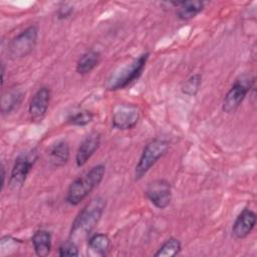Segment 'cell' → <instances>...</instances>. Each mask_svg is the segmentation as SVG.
I'll return each instance as SVG.
<instances>
[{
	"label": "cell",
	"instance_id": "1",
	"mask_svg": "<svg viewBox=\"0 0 257 257\" xmlns=\"http://www.w3.org/2000/svg\"><path fill=\"white\" fill-rule=\"evenodd\" d=\"M105 208V200L95 197L90 200L77 214L70 229V240L77 243L90 235L99 222Z\"/></svg>",
	"mask_w": 257,
	"mask_h": 257
},
{
	"label": "cell",
	"instance_id": "2",
	"mask_svg": "<svg viewBox=\"0 0 257 257\" xmlns=\"http://www.w3.org/2000/svg\"><path fill=\"white\" fill-rule=\"evenodd\" d=\"M105 173V166L102 164L92 167L87 173L75 179L69 186L66 193V202L72 206L78 205L90 192L102 181Z\"/></svg>",
	"mask_w": 257,
	"mask_h": 257
},
{
	"label": "cell",
	"instance_id": "3",
	"mask_svg": "<svg viewBox=\"0 0 257 257\" xmlns=\"http://www.w3.org/2000/svg\"><path fill=\"white\" fill-rule=\"evenodd\" d=\"M170 148V143L165 139H155L148 143L143 150L141 158L135 169V180H141L150 169L161 159Z\"/></svg>",
	"mask_w": 257,
	"mask_h": 257
},
{
	"label": "cell",
	"instance_id": "4",
	"mask_svg": "<svg viewBox=\"0 0 257 257\" xmlns=\"http://www.w3.org/2000/svg\"><path fill=\"white\" fill-rule=\"evenodd\" d=\"M150 53L144 52L135 58L131 63L120 69L119 72L114 73L111 78L108 79L107 87L110 90L123 89L135 80H137L143 73L144 68L146 67L147 61L149 59Z\"/></svg>",
	"mask_w": 257,
	"mask_h": 257
},
{
	"label": "cell",
	"instance_id": "5",
	"mask_svg": "<svg viewBox=\"0 0 257 257\" xmlns=\"http://www.w3.org/2000/svg\"><path fill=\"white\" fill-rule=\"evenodd\" d=\"M38 29L35 25H30L9 42L7 53L11 59L22 58L30 54L36 46Z\"/></svg>",
	"mask_w": 257,
	"mask_h": 257
},
{
	"label": "cell",
	"instance_id": "6",
	"mask_svg": "<svg viewBox=\"0 0 257 257\" xmlns=\"http://www.w3.org/2000/svg\"><path fill=\"white\" fill-rule=\"evenodd\" d=\"M37 159H38V154L35 149H32L26 153H23L17 157L12 167L10 178H9V185L12 188L18 189L22 187L31 169L36 163Z\"/></svg>",
	"mask_w": 257,
	"mask_h": 257
},
{
	"label": "cell",
	"instance_id": "7",
	"mask_svg": "<svg viewBox=\"0 0 257 257\" xmlns=\"http://www.w3.org/2000/svg\"><path fill=\"white\" fill-rule=\"evenodd\" d=\"M253 86L254 78L251 79L249 76H242L237 79L226 93L223 100L222 109L227 113L234 112L243 102Z\"/></svg>",
	"mask_w": 257,
	"mask_h": 257
},
{
	"label": "cell",
	"instance_id": "8",
	"mask_svg": "<svg viewBox=\"0 0 257 257\" xmlns=\"http://www.w3.org/2000/svg\"><path fill=\"white\" fill-rule=\"evenodd\" d=\"M141 117V110L134 103H119L112 110V126L126 131L135 127Z\"/></svg>",
	"mask_w": 257,
	"mask_h": 257
},
{
	"label": "cell",
	"instance_id": "9",
	"mask_svg": "<svg viewBox=\"0 0 257 257\" xmlns=\"http://www.w3.org/2000/svg\"><path fill=\"white\" fill-rule=\"evenodd\" d=\"M146 196L158 209H165L172 200V188L166 180L151 182L146 189Z\"/></svg>",
	"mask_w": 257,
	"mask_h": 257
},
{
	"label": "cell",
	"instance_id": "10",
	"mask_svg": "<svg viewBox=\"0 0 257 257\" xmlns=\"http://www.w3.org/2000/svg\"><path fill=\"white\" fill-rule=\"evenodd\" d=\"M50 101V89L46 86L40 87L33 95L28 106L31 121L40 122L47 111Z\"/></svg>",
	"mask_w": 257,
	"mask_h": 257
},
{
	"label": "cell",
	"instance_id": "11",
	"mask_svg": "<svg viewBox=\"0 0 257 257\" xmlns=\"http://www.w3.org/2000/svg\"><path fill=\"white\" fill-rule=\"evenodd\" d=\"M100 141V134L97 132H93L81 142L75 156V163L78 168L84 166L91 158V156L96 152V150L99 148Z\"/></svg>",
	"mask_w": 257,
	"mask_h": 257
},
{
	"label": "cell",
	"instance_id": "12",
	"mask_svg": "<svg viewBox=\"0 0 257 257\" xmlns=\"http://www.w3.org/2000/svg\"><path fill=\"white\" fill-rule=\"evenodd\" d=\"M256 225V214L249 208H244L237 216L233 227L232 234L237 239L247 237Z\"/></svg>",
	"mask_w": 257,
	"mask_h": 257
},
{
	"label": "cell",
	"instance_id": "13",
	"mask_svg": "<svg viewBox=\"0 0 257 257\" xmlns=\"http://www.w3.org/2000/svg\"><path fill=\"white\" fill-rule=\"evenodd\" d=\"M177 8V16L179 19L187 21L196 17L203 9L204 2L199 0L194 1H177L171 2Z\"/></svg>",
	"mask_w": 257,
	"mask_h": 257
},
{
	"label": "cell",
	"instance_id": "14",
	"mask_svg": "<svg viewBox=\"0 0 257 257\" xmlns=\"http://www.w3.org/2000/svg\"><path fill=\"white\" fill-rule=\"evenodd\" d=\"M34 251L39 257H46L51 251V234L50 232L40 229L34 232L31 238Z\"/></svg>",
	"mask_w": 257,
	"mask_h": 257
},
{
	"label": "cell",
	"instance_id": "15",
	"mask_svg": "<svg viewBox=\"0 0 257 257\" xmlns=\"http://www.w3.org/2000/svg\"><path fill=\"white\" fill-rule=\"evenodd\" d=\"M49 163L53 167L64 166L69 159V146L66 141H59L54 144L48 152Z\"/></svg>",
	"mask_w": 257,
	"mask_h": 257
},
{
	"label": "cell",
	"instance_id": "16",
	"mask_svg": "<svg viewBox=\"0 0 257 257\" xmlns=\"http://www.w3.org/2000/svg\"><path fill=\"white\" fill-rule=\"evenodd\" d=\"M110 240L106 234L95 233L91 235L87 242V249L91 255L105 256L109 250Z\"/></svg>",
	"mask_w": 257,
	"mask_h": 257
},
{
	"label": "cell",
	"instance_id": "17",
	"mask_svg": "<svg viewBox=\"0 0 257 257\" xmlns=\"http://www.w3.org/2000/svg\"><path fill=\"white\" fill-rule=\"evenodd\" d=\"M99 61L100 53L96 50H88L79 57L76 63V71L81 75L87 74L98 65Z\"/></svg>",
	"mask_w": 257,
	"mask_h": 257
},
{
	"label": "cell",
	"instance_id": "18",
	"mask_svg": "<svg viewBox=\"0 0 257 257\" xmlns=\"http://www.w3.org/2000/svg\"><path fill=\"white\" fill-rule=\"evenodd\" d=\"M23 91L18 87H11L1 98V111L3 114L13 111L22 101Z\"/></svg>",
	"mask_w": 257,
	"mask_h": 257
},
{
	"label": "cell",
	"instance_id": "19",
	"mask_svg": "<svg viewBox=\"0 0 257 257\" xmlns=\"http://www.w3.org/2000/svg\"><path fill=\"white\" fill-rule=\"evenodd\" d=\"M181 242L176 238H169L154 254L156 257H173L180 253Z\"/></svg>",
	"mask_w": 257,
	"mask_h": 257
},
{
	"label": "cell",
	"instance_id": "20",
	"mask_svg": "<svg viewBox=\"0 0 257 257\" xmlns=\"http://www.w3.org/2000/svg\"><path fill=\"white\" fill-rule=\"evenodd\" d=\"M94 114L86 109L76 111L74 113H71L67 117V122L72 124V125H78V126H83L88 124L92 119H93Z\"/></svg>",
	"mask_w": 257,
	"mask_h": 257
},
{
	"label": "cell",
	"instance_id": "21",
	"mask_svg": "<svg viewBox=\"0 0 257 257\" xmlns=\"http://www.w3.org/2000/svg\"><path fill=\"white\" fill-rule=\"evenodd\" d=\"M202 76L200 74H194L190 76L182 85V91L188 95H195L200 87Z\"/></svg>",
	"mask_w": 257,
	"mask_h": 257
},
{
	"label": "cell",
	"instance_id": "22",
	"mask_svg": "<svg viewBox=\"0 0 257 257\" xmlns=\"http://www.w3.org/2000/svg\"><path fill=\"white\" fill-rule=\"evenodd\" d=\"M58 255L60 257H65V256H78V248L75 242L72 240H68L63 242L59 248H58Z\"/></svg>",
	"mask_w": 257,
	"mask_h": 257
},
{
	"label": "cell",
	"instance_id": "23",
	"mask_svg": "<svg viewBox=\"0 0 257 257\" xmlns=\"http://www.w3.org/2000/svg\"><path fill=\"white\" fill-rule=\"evenodd\" d=\"M73 12V6L65 3L62 4L61 6H59L58 10H57V18L62 20V19H66L68 18Z\"/></svg>",
	"mask_w": 257,
	"mask_h": 257
},
{
	"label": "cell",
	"instance_id": "24",
	"mask_svg": "<svg viewBox=\"0 0 257 257\" xmlns=\"http://www.w3.org/2000/svg\"><path fill=\"white\" fill-rule=\"evenodd\" d=\"M1 172H2V183H1V190H3V188H4V184H5V168H4V166L2 165L1 166Z\"/></svg>",
	"mask_w": 257,
	"mask_h": 257
},
{
	"label": "cell",
	"instance_id": "25",
	"mask_svg": "<svg viewBox=\"0 0 257 257\" xmlns=\"http://www.w3.org/2000/svg\"><path fill=\"white\" fill-rule=\"evenodd\" d=\"M4 74H5V65L4 63H2L1 65V85L2 86L4 84Z\"/></svg>",
	"mask_w": 257,
	"mask_h": 257
}]
</instances>
